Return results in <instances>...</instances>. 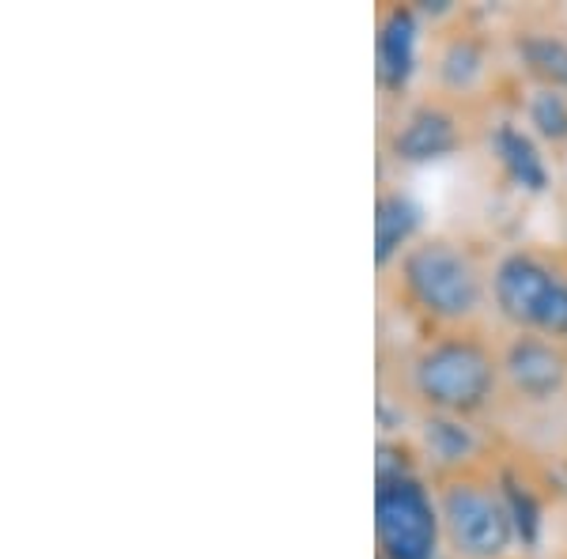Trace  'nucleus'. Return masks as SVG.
Instances as JSON below:
<instances>
[{
	"label": "nucleus",
	"instance_id": "obj_1",
	"mask_svg": "<svg viewBox=\"0 0 567 559\" xmlns=\"http://www.w3.org/2000/svg\"><path fill=\"white\" fill-rule=\"evenodd\" d=\"M413 386L427 405L443 412H473L496 386V363L470 337H446L420 352Z\"/></svg>",
	"mask_w": 567,
	"mask_h": 559
},
{
	"label": "nucleus",
	"instance_id": "obj_2",
	"mask_svg": "<svg viewBox=\"0 0 567 559\" xmlns=\"http://www.w3.org/2000/svg\"><path fill=\"white\" fill-rule=\"evenodd\" d=\"M405 283L427 314L446 318V322L470 318L484 296L477 265L465 258V250L443 242V238H432V242L409 250Z\"/></svg>",
	"mask_w": 567,
	"mask_h": 559
},
{
	"label": "nucleus",
	"instance_id": "obj_3",
	"mask_svg": "<svg viewBox=\"0 0 567 559\" xmlns=\"http://www.w3.org/2000/svg\"><path fill=\"white\" fill-rule=\"evenodd\" d=\"M374 534L382 559H432L439 540V510L413 476L382 480L374 491Z\"/></svg>",
	"mask_w": 567,
	"mask_h": 559
},
{
	"label": "nucleus",
	"instance_id": "obj_4",
	"mask_svg": "<svg viewBox=\"0 0 567 559\" xmlns=\"http://www.w3.org/2000/svg\"><path fill=\"white\" fill-rule=\"evenodd\" d=\"M443 526L465 559H499L515 537L507 503L477 484H451L443 491Z\"/></svg>",
	"mask_w": 567,
	"mask_h": 559
},
{
	"label": "nucleus",
	"instance_id": "obj_5",
	"mask_svg": "<svg viewBox=\"0 0 567 559\" xmlns=\"http://www.w3.org/2000/svg\"><path fill=\"white\" fill-rule=\"evenodd\" d=\"M556 283H560V277H553L537 258H529V253H511V258L499 261L496 277H492V291H496L499 310L511 322L537 329Z\"/></svg>",
	"mask_w": 567,
	"mask_h": 559
},
{
	"label": "nucleus",
	"instance_id": "obj_6",
	"mask_svg": "<svg viewBox=\"0 0 567 559\" xmlns=\"http://www.w3.org/2000/svg\"><path fill=\"white\" fill-rule=\"evenodd\" d=\"M503 371H507L515 393L534 397V401L553 397L567 379L564 355L556 352V344L545 341V337H518V341L507 348V355H503Z\"/></svg>",
	"mask_w": 567,
	"mask_h": 559
},
{
	"label": "nucleus",
	"instance_id": "obj_7",
	"mask_svg": "<svg viewBox=\"0 0 567 559\" xmlns=\"http://www.w3.org/2000/svg\"><path fill=\"white\" fill-rule=\"evenodd\" d=\"M458 148V130L454 117L439 106H420L413 117L393 136V155L405 163H432Z\"/></svg>",
	"mask_w": 567,
	"mask_h": 559
},
{
	"label": "nucleus",
	"instance_id": "obj_8",
	"mask_svg": "<svg viewBox=\"0 0 567 559\" xmlns=\"http://www.w3.org/2000/svg\"><path fill=\"white\" fill-rule=\"evenodd\" d=\"M416 65V15L409 8H390L379 27V80L382 87L401 91Z\"/></svg>",
	"mask_w": 567,
	"mask_h": 559
},
{
	"label": "nucleus",
	"instance_id": "obj_9",
	"mask_svg": "<svg viewBox=\"0 0 567 559\" xmlns=\"http://www.w3.org/2000/svg\"><path fill=\"white\" fill-rule=\"evenodd\" d=\"M420 227V208L405 194H382L374 208V261L386 265Z\"/></svg>",
	"mask_w": 567,
	"mask_h": 559
},
{
	"label": "nucleus",
	"instance_id": "obj_10",
	"mask_svg": "<svg viewBox=\"0 0 567 559\" xmlns=\"http://www.w3.org/2000/svg\"><path fill=\"white\" fill-rule=\"evenodd\" d=\"M496 155L503 163V170L511 174L515 186L529 189V194H542L548 186V170H545V159L537 155L534 141L526 133H518L515 125H499L496 130Z\"/></svg>",
	"mask_w": 567,
	"mask_h": 559
},
{
	"label": "nucleus",
	"instance_id": "obj_11",
	"mask_svg": "<svg viewBox=\"0 0 567 559\" xmlns=\"http://www.w3.org/2000/svg\"><path fill=\"white\" fill-rule=\"evenodd\" d=\"M518 53H523L526 69L537 80H545V87L567 91V42L553 39V34H526L518 39Z\"/></svg>",
	"mask_w": 567,
	"mask_h": 559
},
{
	"label": "nucleus",
	"instance_id": "obj_12",
	"mask_svg": "<svg viewBox=\"0 0 567 559\" xmlns=\"http://www.w3.org/2000/svg\"><path fill=\"white\" fill-rule=\"evenodd\" d=\"M503 503H507V515H511V526H515V537L523 540L526 548L537 545L542 537V507H537L534 491L523 488L515 476H503Z\"/></svg>",
	"mask_w": 567,
	"mask_h": 559
},
{
	"label": "nucleus",
	"instance_id": "obj_13",
	"mask_svg": "<svg viewBox=\"0 0 567 559\" xmlns=\"http://www.w3.org/2000/svg\"><path fill=\"white\" fill-rule=\"evenodd\" d=\"M424 438H427V446H432V454L443 457V462H462V457L473 451L470 431H465L462 424H454V420H446V416L427 420Z\"/></svg>",
	"mask_w": 567,
	"mask_h": 559
},
{
	"label": "nucleus",
	"instance_id": "obj_14",
	"mask_svg": "<svg viewBox=\"0 0 567 559\" xmlns=\"http://www.w3.org/2000/svg\"><path fill=\"white\" fill-rule=\"evenodd\" d=\"M481 65H484V58H481V50L473 42H451V50L443 53V65H439V72H443V84L446 87H454V91H465L473 84V80L481 76Z\"/></svg>",
	"mask_w": 567,
	"mask_h": 559
},
{
	"label": "nucleus",
	"instance_id": "obj_15",
	"mask_svg": "<svg viewBox=\"0 0 567 559\" xmlns=\"http://www.w3.org/2000/svg\"><path fill=\"white\" fill-rule=\"evenodd\" d=\"M529 122H534L537 133L548 136V141H564L567 136V99L560 91L542 87L534 99H529Z\"/></svg>",
	"mask_w": 567,
	"mask_h": 559
}]
</instances>
